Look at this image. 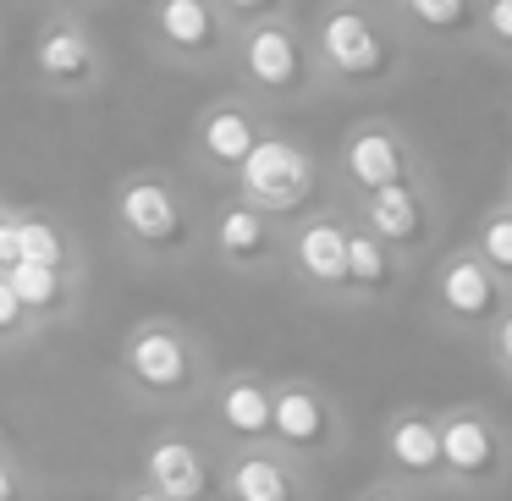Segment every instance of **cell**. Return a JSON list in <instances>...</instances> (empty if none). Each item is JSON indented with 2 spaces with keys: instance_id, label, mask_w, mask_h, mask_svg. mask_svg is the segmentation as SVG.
Returning a JSON list of instances; mask_svg holds the SVG:
<instances>
[{
  "instance_id": "9",
  "label": "cell",
  "mask_w": 512,
  "mask_h": 501,
  "mask_svg": "<svg viewBox=\"0 0 512 501\" xmlns=\"http://www.w3.org/2000/svg\"><path fill=\"white\" fill-rule=\"evenodd\" d=\"M314 182H320V171H314V160L298 144H287V138H259L254 155L237 171V199L265 210L270 221H292V215L309 210Z\"/></svg>"
},
{
  "instance_id": "18",
  "label": "cell",
  "mask_w": 512,
  "mask_h": 501,
  "mask_svg": "<svg viewBox=\"0 0 512 501\" xmlns=\"http://www.w3.org/2000/svg\"><path fill=\"white\" fill-rule=\"evenodd\" d=\"M243 67L265 94H292L303 83V50L287 28H254L243 50Z\"/></svg>"
},
{
  "instance_id": "20",
  "label": "cell",
  "mask_w": 512,
  "mask_h": 501,
  "mask_svg": "<svg viewBox=\"0 0 512 501\" xmlns=\"http://www.w3.org/2000/svg\"><path fill=\"white\" fill-rule=\"evenodd\" d=\"M34 61H39V72H45L50 83H67V89L94 78V50H89V39H83L78 28H56V34H45L39 50H34Z\"/></svg>"
},
{
  "instance_id": "28",
  "label": "cell",
  "mask_w": 512,
  "mask_h": 501,
  "mask_svg": "<svg viewBox=\"0 0 512 501\" xmlns=\"http://www.w3.org/2000/svg\"><path fill=\"white\" fill-rule=\"evenodd\" d=\"M23 265V215H6L0 221V276H12Z\"/></svg>"
},
{
  "instance_id": "3",
  "label": "cell",
  "mask_w": 512,
  "mask_h": 501,
  "mask_svg": "<svg viewBox=\"0 0 512 501\" xmlns=\"http://www.w3.org/2000/svg\"><path fill=\"white\" fill-rule=\"evenodd\" d=\"M446 496L485 501L512 485V424L485 402H441Z\"/></svg>"
},
{
  "instance_id": "6",
  "label": "cell",
  "mask_w": 512,
  "mask_h": 501,
  "mask_svg": "<svg viewBox=\"0 0 512 501\" xmlns=\"http://www.w3.org/2000/svg\"><path fill=\"white\" fill-rule=\"evenodd\" d=\"M138 479L160 501H221V446L188 424H160L138 452Z\"/></svg>"
},
{
  "instance_id": "25",
  "label": "cell",
  "mask_w": 512,
  "mask_h": 501,
  "mask_svg": "<svg viewBox=\"0 0 512 501\" xmlns=\"http://www.w3.org/2000/svg\"><path fill=\"white\" fill-rule=\"evenodd\" d=\"M0 501H45L39 496V479L28 474V463L0 441Z\"/></svg>"
},
{
  "instance_id": "24",
  "label": "cell",
  "mask_w": 512,
  "mask_h": 501,
  "mask_svg": "<svg viewBox=\"0 0 512 501\" xmlns=\"http://www.w3.org/2000/svg\"><path fill=\"white\" fill-rule=\"evenodd\" d=\"M34 336H39V325L28 320V309H23V298L12 292V281L0 276V358H6V353H23Z\"/></svg>"
},
{
  "instance_id": "34",
  "label": "cell",
  "mask_w": 512,
  "mask_h": 501,
  "mask_svg": "<svg viewBox=\"0 0 512 501\" xmlns=\"http://www.w3.org/2000/svg\"><path fill=\"white\" fill-rule=\"evenodd\" d=\"M6 215H12V210H6V204H0V221H6Z\"/></svg>"
},
{
  "instance_id": "2",
  "label": "cell",
  "mask_w": 512,
  "mask_h": 501,
  "mask_svg": "<svg viewBox=\"0 0 512 501\" xmlns=\"http://www.w3.org/2000/svg\"><path fill=\"white\" fill-rule=\"evenodd\" d=\"M111 215H116V237L133 259L144 265H188L204 243V226L193 215V204L177 193V182L155 177H127L111 199Z\"/></svg>"
},
{
  "instance_id": "7",
  "label": "cell",
  "mask_w": 512,
  "mask_h": 501,
  "mask_svg": "<svg viewBox=\"0 0 512 501\" xmlns=\"http://www.w3.org/2000/svg\"><path fill=\"white\" fill-rule=\"evenodd\" d=\"M380 463L386 479L419 490V496H446V452H441V408L430 402H397L380 419Z\"/></svg>"
},
{
  "instance_id": "30",
  "label": "cell",
  "mask_w": 512,
  "mask_h": 501,
  "mask_svg": "<svg viewBox=\"0 0 512 501\" xmlns=\"http://www.w3.org/2000/svg\"><path fill=\"white\" fill-rule=\"evenodd\" d=\"M485 23H490V34H496L501 45L512 50V0H490V12H485Z\"/></svg>"
},
{
  "instance_id": "32",
  "label": "cell",
  "mask_w": 512,
  "mask_h": 501,
  "mask_svg": "<svg viewBox=\"0 0 512 501\" xmlns=\"http://www.w3.org/2000/svg\"><path fill=\"white\" fill-rule=\"evenodd\" d=\"M226 6H237V12H265L270 0H226Z\"/></svg>"
},
{
  "instance_id": "11",
  "label": "cell",
  "mask_w": 512,
  "mask_h": 501,
  "mask_svg": "<svg viewBox=\"0 0 512 501\" xmlns=\"http://www.w3.org/2000/svg\"><path fill=\"white\" fill-rule=\"evenodd\" d=\"M347 232L353 221L342 215H309L287 232V276L336 309H347Z\"/></svg>"
},
{
  "instance_id": "8",
  "label": "cell",
  "mask_w": 512,
  "mask_h": 501,
  "mask_svg": "<svg viewBox=\"0 0 512 501\" xmlns=\"http://www.w3.org/2000/svg\"><path fill=\"white\" fill-rule=\"evenodd\" d=\"M204 435L221 452L276 441V380L259 369H226L204 397Z\"/></svg>"
},
{
  "instance_id": "10",
  "label": "cell",
  "mask_w": 512,
  "mask_h": 501,
  "mask_svg": "<svg viewBox=\"0 0 512 501\" xmlns=\"http://www.w3.org/2000/svg\"><path fill=\"white\" fill-rule=\"evenodd\" d=\"M204 248L215 254V265L232 276H276L287 270V226L270 221L265 210L243 199H226L204 226Z\"/></svg>"
},
{
  "instance_id": "1",
  "label": "cell",
  "mask_w": 512,
  "mask_h": 501,
  "mask_svg": "<svg viewBox=\"0 0 512 501\" xmlns=\"http://www.w3.org/2000/svg\"><path fill=\"white\" fill-rule=\"evenodd\" d=\"M215 375L221 369H215L204 336L193 325H182L177 314H144L116 342V391L133 408H149V413L204 408Z\"/></svg>"
},
{
  "instance_id": "4",
  "label": "cell",
  "mask_w": 512,
  "mask_h": 501,
  "mask_svg": "<svg viewBox=\"0 0 512 501\" xmlns=\"http://www.w3.org/2000/svg\"><path fill=\"white\" fill-rule=\"evenodd\" d=\"M424 309H430L435 331H446L452 342L485 347V336L496 331V320L512 309V287L463 243V248H452V254L430 270Z\"/></svg>"
},
{
  "instance_id": "31",
  "label": "cell",
  "mask_w": 512,
  "mask_h": 501,
  "mask_svg": "<svg viewBox=\"0 0 512 501\" xmlns=\"http://www.w3.org/2000/svg\"><path fill=\"white\" fill-rule=\"evenodd\" d=\"M111 501H160V496H155V490H149L144 479L133 474V479H122V485L111 490Z\"/></svg>"
},
{
  "instance_id": "23",
  "label": "cell",
  "mask_w": 512,
  "mask_h": 501,
  "mask_svg": "<svg viewBox=\"0 0 512 501\" xmlns=\"http://www.w3.org/2000/svg\"><path fill=\"white\" fill-rule=\"evenodd\" d=\"M468 248H474V254L512 287V210H507V204H496L490 215H479L474 243H468Z\"/></svg>"
},
{
  "instance_id": "16",
  "label": "cell",
  "mask_w": 512,
  "mask_h": 501,
  "mask_svg": "<svg viewBox=\"0 0 512 501\" xmlns=\"http://www.w3.org/2000/svg\"><path fill=\"white\" fill-rule=\"evenodd\" d=\"M12 292L23 298L28 320L39 325V336L56 331V325H67L72 314H78L83 292H89V276L83 270H45V265H17L12 276Z\"/></svg>"
},
{
  "instance_id": "12",
  "label": "cell",
  "mask_w": 512,
  "mask_h": 501,
  "mask_svg": "<svg viewBox=\"0 0 512 501\" xmlns=\"http://www.w3.org/2000/svg\"><path fill=\"white\" fill-rule=\"evenodd\" d=\"M221 501H320L314 468L281 446H237L221 452Z\"/></svg>"
},
{
  "instance_id": "19",
  "label": "cell",
  "mask_w": 512,
  "mask_h": 501,
  "mask_svg": "<svg viewBox=\"0 0 512 501\" xmlns=\"http://www.w3.org/2000/svg\"><path fill=\"white\" fill-rule=\"evenodd\" d=\"M254 144H259V127L243 105H215L199 122V155H204V166H215V171H232L237 177L243 160L254 155Z\"/></svg>"
},
{
  "instance_id": "13",
  "label": "cell",
  "mask_w": 512,
  "mask_h": 501,
  "mask_svg": "<svg viewBox=\"0 0 512 501\" xmlns=\"http://www.w3.org/2000/svg\"><path fill=\"white\" fill-rule=\"evenodd\" d=\"M358 226H369L391 254H402L413 265L435 237V204H430V193H424V182L380 188V193H364V199H358Z\"/></svg>"
},
{
  "instance_id": "33",
  "label": "cell",
  "mask_w": 512,
  "mask_h": 501,
  "mask_svg": "<svg viewBox=\"0 0 512 501\" xmlns=\"http://www.w3.org/2000/svg\"><path fill=\"white\" fill-rule=\"evenodd\" d=\"M507 210H512V171H507Z\"/></svg>"
},
{
  "instance_id": "15",
  "label": "cell",
  "mask_w": 512,
  "mask_h": 501,
  "mask_svg": "<svg viewBox=\"0 0 512 501\" xmlns=\"http://www.w3.org/2000/svg\"><path fill=\"white\" fill-rule=\"evenodd\" d=\"M413 265L402 254H391L369 226L353 221L347 232V309H386V303L402 298Z\"/></svg>"
},
{
  "instance_id": "29",
  "label": "cell",
  "mask_w": 512,
  "mask_h": 501,
  "mask_svg": "<svg viewBox=\"0 0 512 501\" xmlns=\"http://www.w3.org/2000/svg\"><path fill=\"white\" fill-rule=\"evenodd\" d=\"M353 501H430V496H419V490H408V485H397V479L375 474L369 485L353 490Z\"/></svg>"
},
{
  "instance_id": "21",
  "label": "cell",
  "mask_w": 512,
  "mask_h": 501,
  "mask_svg": "<svg viewBox=\"0 0 512 501\" xmlns=\"http://www.w3.org/2000/svg\"><path fill=\"white\" fill-rule=\"evenodd\" d=\"M23 265H45V270H83L78 243L56 215H23Z\"/></svg>"
},
{
  "instance_id": "26",
  "label": "cell",
  "mask_w": 512,
  "mask_h": 501,
  "mask_svg": "<svg viewBox=\"0 0 512 501\" xmlns=\"http://www.w3.org/2000/svg\"><path fill=\"white\" fill-rule=\"evenodd\" d=\"M408 6L430 34H452V28L468 23V0H408Z\"/></svg>"
},
{
  "instance_id": "17",
  "label": "cell",
  "mask_w": 512,
  "mask_h": 501,
  "mask_svg": "<svg viewBox=\"0 0 512 501\" xmlns=\"http://www.w3.org/2000/svg\"><path fill=\"white\" fill-rule=\"evenodd\" d=\"M320 50H325V61H331V72H342V78H380V72H386V39H380L375 28H369V17H358V12L325 17Z\"/></svg>"
},
{
  "instance_id": "14",
  "label": "cell",
  "mask_w": 512,
  "mask_h": 501,
  "mask_svg": "<svg viewBox=\"0 0 512 501\" xmlns=\"http://www.w3.org/2000/svg\"><path fill=\"white\" fill-rule=\"evenodd\" d=\"M342 177H347V188L364 199V193H380V188L419 182V155H413L391 127H358L342 144Z\"/></svg>"
},
{
  "instance_id": "22",
  "label": "cell",
  "mask_w": 512,
  "mask_h": 501,
  "mask_svg": "<svg viewBox=\"0 0 512 501\" xmlns=\"http://www.w3.org/2000/svg\"><path fill=\"white\" fill-rule=\"evenodd\" d=\"M160 34L171 50L182 56H199L215 45V12L204 0H160Z\"/></svg>"
},
{
  "instance_id": "27",
  "label": "cell",
  "mask_w": 512,
  "mask_h": 501,
  "mask_svg": "<svg viewBox=\"0 0 512 501\" xmlns=\"http://www.w3.org/2000/svg\"><path fill=\"white\" fill-rule=\"evenodd\" d=\"M485 358H490V369H496V375L512 386V309L501 314V320H496V331L485 336Z\"/></svg>"
},
{
  "instance_id": "5",
  "label": "cell",
  "mask_w": 512,
  "mask_h": 501,
  "mask_svg": "<svg viewBox=\"0 0 512 501\" xmlns=\"http://www.w3.org/2000/svg\"><path fill=\"white\" fill-rule=\"evenodd\" d=\"M347 441H353V424H347L342 402L309 375H281L276 380V441L287 457L309 468H325L336 457H347Z\"/></svg>"
}]
</instances>
